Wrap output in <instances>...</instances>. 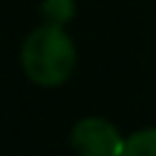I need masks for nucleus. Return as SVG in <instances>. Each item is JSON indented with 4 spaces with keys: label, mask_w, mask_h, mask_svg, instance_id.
Here are the masks:
<instances>
[{
    "label": "nucleus",
    "mask_w": 156,
    "mask_h": 156,
    "mask_svg": "<svg viewBox=\"0 0 156 156\" xmlns=\"http://www.w3.org/2000/svg\"><path fill=\"white\" fill-rule=\"evenodd\" d=\"M22 66L39 85H61L76 66V46L61 24L34 29L22 46Z\"/></svg>",
    "instance_id": "f257e3e1"
},
{
    "label": "nucleus",
    "mask_w": 156,
    "mask_h": 156,
    "mask_svg": "<svg viewBox=\"0 0 156 156\" xmlns=\"http://www.w3.org/2000/svg\"><path fill=\"white\" fill-rule=\"evenodd\" d=\"M71 144L78 156H122L124 151V141L117 127L98 117L78 122L71 132Z\"/></svg>",
    "instance_id": "f03ea898"
},
{
    "label": "nucleus",
    "mask_w": 156,
    "mask_h": 156,
    "mask_svg": "<svg viewBox=\"0 0 156 156\" xmlns=\"http://www.w3.org/2000/svg\"><path fill=\"white\" fill-rule=\"evenodd\" d=\"M122 156H156V129H141L124 141Z\"/></svg>",
    "instance_id": "7ed1b4c3"
},
{
    "label": "nucleus",
    "mask_w": 156,
    "mask_h": 156,
    "mask_svg": "<svg viewBox=\"0 0 156 156\" xmlns=\"http://www.w3.org/2000/svg\"><path fill=\"white\" fill-rule=\"evenodd\" d=\"M41 12L49 20V24H66L73 17L76 7H73V0H44Z\"/></svg>",
    "instance_id": "20e7f679"
}]
</instances>
